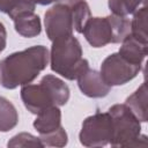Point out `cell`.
<instances>
[{
  "label": "cell",
  "instance_id": "obj_21",
  "mask_svg": "<svg viewBox=\"0 0 148 148\" xmlns=\"http://www.w3.org/2000/svg\"><path fill=\"white\" fill-rule=\"evenodd\" d=\"M22 1H27L34 5H40V6H46V5H51L53 2H58L59 0H22Z\"/></svg>",
  "mask_w": 148,
  "mask_h": 148
},
{
  "label": "cell",
  "instance_id": "obj_10",
  "mask_svg": "<svg viewBox=\"0 0 148 148\" xmlns=\"http://www.w3.org/2000/svg\"><path fill=\"white\" fill-rule=\"evenodd\" d=\"M148 52V43L142 42L131 34H128L124 40L121 42V46L119 49V54L135 65H142Z\"/></svg>",
  "mask_w": 148,
  "mask_h": 148
},
{
  "label": "cell",
  "instance_id": "obj_11",
  "mask_svg": "<svg viewBox=\"0 0 148 148\" xmlns=\"http://www.w3.org/2000/svg\"><path fill=\"white\" fill-rule=\"evenodd\" d=\"M15 31L22 37L31 38L36 37L42 31V23L38 15L34 12H23L16 15L14 18Z\"/></svg>",
  "mask_w": 148,
  "mask_h": 148
},
{
  "label": "cell",
  "instance_id": "obj_2",
  "mask_svg": "<svg viewBox=\"0 0 148 148\" xmlns=\"http://www.w3.org/2000/svg\"><path fill=\"white\" fill-rule=\"evenodd\" d=\"M24 106L34 114L49 106L65 105L69 99V88L59 77L47 74L38 84H25L21 88Z\"/></svg>",
  "mask_w": 148,
  "mask_h": 148
},
{
  "label": "cell",
  "instance_id": "obj_12",
  "mask_svg": "<svg viewBox=\"0 0 148 148\" xmlns=\"http://www.w3.org/2000/svg\"><path fill=\"white\" fill-rule=\"evenodd\" d=\"M61 126V111L59 106H49L37 113L34 127L39 134L52 132Z\"/></svg>",
  "mask_w": 148,
  "mask_h": 148
},
{
  "label": "cell",
  "instance_id": "obj_13",
  "mask_svg": "<svg viewBox=\"0 0 148 148\" xmlns=\"http://www.w3.org/2000/svg\"><path fill=\"white\" fill-rule=\"evenodd\" d=\"M147 101H148V89H147V83L143 82L132 95H130L126 98V102H125L128 109L142 123H146L148 120V108H147L148 102Z\"/></svg>",
  "mask_w": 148,
  "mask_h": 148
},
{
  "label": "cell",
  "instance_id": "obj_3",
  "mask_svg": "<svg viewBox=\"0 0 148 148\" xmlns=\"http://www.w3.org/2000/svg\"><path fill=\"white\" fill-rule=\"evenodd\" d=\"M82 47L73 35L52 42L50 51L51 69L67 80H76L87 68L89 62L82 57Z\"/></svg>",
  "mask_w": 148,
  "mask_h": 148
},
{
  "label": "cell",
  "instance_id": "obj_16",
  "mask_svg": "<svg viewBox=\"0 0 148 148\" xmlns=\"http://www.w3.org/2000/svg\"><path fill=\"white\" fill-rule=\"evenodd\" d=\"M147 7L143 6L139 8L133 16V20L131 21L130 25V34L134 36L135 38L148 43V36H147Z\"/></svg>",
  "mask_w": 148,
  "mask_h": 148
},
{
  "label": "cell",
  "instance_id": "obj_9",
  "mask_svg": "<svg viewBox=\"0 0 148 148\" xmlns=\"http://www.w3.org/2000/svg\"><path fill=\"white\" fill-rule=\"evenodd\" d=\"M76 80L81 92L91 98L105 97L111 90V87L104 81L101 73L96 69L87 68Z\"/></svg>",
  "mask_w": 148,
  "mask_h": 148
},
{
  "label": "cell",
  "instance_id": "obj_8",
  "mask_svg": "<svg viewBox=\"0 0 148 148\" xmlns=\"http://www.w3.org/2000/svg\"><path fill=\"white\" fill-rule=\"evenodd\" d=\"M44 25L46 36L51 42L72 36L74 31L72 7L56 3L45 13Z\"/></svg>",
  "mask_w": 148,
  "mask_h": 148
},
{
  "label": "cell",
  "instance_id": "obj_14",
  "mask_svg": "<svg viewBox=\"0 0 148 148\" xmlns=\"http://www.w3.org/2000/svg\"><path fill=\"white\" fill-rule=\"evenodd\" d=\"M18 123V113L16 108L7 98L0 96V132L13 130Z\"/></svg>",
  "mask_w": 148,
  "mask_h": 148
},
{
  "label": "cell",
  "instance_id": "obj_17",
  "mask_svg": "<svg viewBox=\"0 0 148 148\" xmlns=\"http://www.w3.org/2000/svg\"><path fill=\"white\" fill-rule=\"evenodd\" d=\"M72 7V16H73V28L76 32L82 34L87 22L91 17L89 5L84 0H80Z\"/></svg>",
  "mask_w": 148,
  "mask_h": 148
},
{
  "label": "cell",
  "instance_id": "obj_5",
  "mask_svg": "<svg viewBox=\"0 0 148 148\" xmlns=\"http://www.w3.org/2000/svg\"><path fill=\"white\" fill-rule=\"evenodd\" d=\"M131 22L118 15L90 17L82 34L92 47H103L108 44L121 43L130 34Z\"/></svg>",
  "mask_w": 148,
  "mask_h": 148
},
{
  "label": "cell",
  "instance_id": "obj_19",
  "mask_svg": "<svg viewBox=\"0 0 148 148\" xmlns=\"http://www.w3.org/2000/svg\"><path fill=\"white\" fill-rule=\"evenodd\" d=\"M8 147H44L40 139L30 133H18L14 135L8 142Z\"/></svg>",
  "mask_w": 148,
  "mask_h": 148
},
{
  "label": "cell",
  "instance_id": "obj_20",
  "mask_svg": "<svg viewBox=\"0 0 148 148\" xmlns=\"http://www.w3.org/2000/svg\"><path fill=\"white\" fill-rule=\"evenodd\" d=\"M6 44H7V31L5 25L0 22V53L5 50Z\"/></svg>",
  "mask_w": 148,
  "mask_h": 148
},
{
  "label": "cell",
  "instance_id": "obj_15",
  "mask_svg": "<svg viewBox=\"0 0 148 148\" xmlns=\"http://www.w3.org/2000/svg\"><path fill=\"white\" fill-rule=\"evenodd\" d=\"M147 0H109L108 6L113 15L124 16L134 14L139 8L146 6Z\"/></svg>",
  "mask_w": 148,
  "mask_h": 148
},
{
  "label": "cell",
  "instance_id": "obj_6",
  "mask_svg": "<svg viewBox=\"0 0 148 148\" xmlns=\"http://www.w3.org/2000/svg\"><path fill=\"white\" fill-rule=\"evenodd\" d=\"M112 134L111 114L109 112H96L83 120L79 139L86 147H104L111 142Z\"/></svg>",
  "mask_w": 148,
  "mask_h": 148
},
{
  "label": "cell",
  "instance_id": "obj_22",
  "mask_svg": "<svg viewBox=\"0 0 148 148\" xmlns=\"http://www.w3.org/2000/svg\"><path fill=\"white\" fill-rule=\"evenodd\" d=\"M79 1L80 0H59L57 3H64V5H67V6H73Z\"/></svg>",
  "mask_w": 148,
  "mask_h": 148
},
{
  "label": "cell",
  "instance_id": "obj_4",
  "mask_svg": "<svg viewBox=\"0 0 148 148\" xmlns=\"http://www.w3.org/2000/svg\"><path fill=\"white\" fill-rule=\"evenodd\" d=\"M108 112L112 118V147H147V136L141 135V121L126 104H114Z\"/></svg>",
  "mask_w": 148,
  "mask_h": 148
},
{
  "label": "cell",
  "instance_id": "obj_7",
  "mask_svg": "<svg viewBox=\"0 0 148 148\" xmlns=\"http://www.w3.org/2000/svg\"><path fill=\"white\" fill-rule=\"evenodd\" d=\"M142 65H135L123 58L118 52L108 56L101 65V75L110 86H123L133 80Z\"/></svg>",
  "mask_w": 148,
  "mask_h": 148
},
{
  "label": "cell",
  "instance_id": "obj_18",
  "mask_svg": "<svg viewBox=\"0 0 148 148\" xmlns=\"http://www.w3.org/2000/svg\"><path fill=\"white\" fill-rule=\"evenodd\" d=\"M39 139L44 147L45 146L46 147H65L68 142L67 133L62 126H60L59 128H57L52 132L40 134Z\"/></svg>",
  "mask_w": 148,
  "mask_h": 148
},
{
  "label": "cell",
  "instance_id": "obj_1",
  "mask_svg": "<svg viewBox=\"0 0 148 148\" xmlns=\"http://www.w3.org/2000/svg\"><path fill=\"white\" fill-rule=\"evenodd\" d=\"M50 60L49 50L44 45H35L14 52L0 60V84L6 89L31 83Z\"/></svg>",
  "mask_w": 148,
  "mask_h": 148
}]
</instances>
